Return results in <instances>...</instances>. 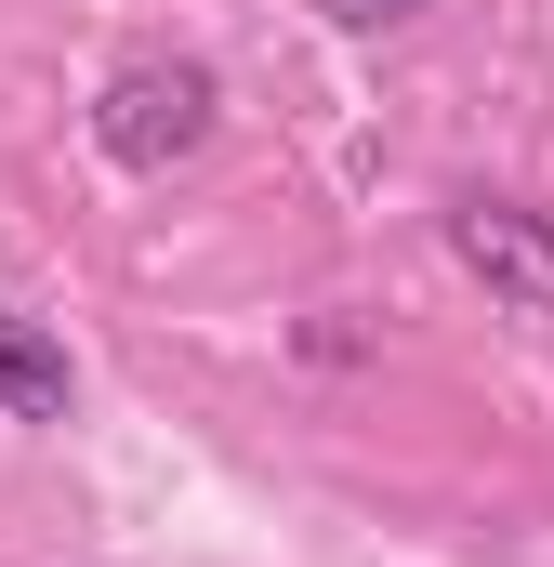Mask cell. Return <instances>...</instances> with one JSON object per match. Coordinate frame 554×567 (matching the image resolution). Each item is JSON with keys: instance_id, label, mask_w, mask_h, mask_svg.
I'll return each instance as SVG.
<instances>
[{"instance_id": "6da1fadb", "label": "cell", "mask_w": 554, "mask_h": 567, "mask_svg": "<svg viewBox=\"0 0 554 567\" xmlns=\"http://www.w3.org/2000/svg\"><path fill=\"white\" fill-rule=\"evenodd\" d=\"M212 66L198 53H133V66H106V93H93V145L120 158V172H172V158H198L212 145Z\"/></svg>"}, {"instance_id": "7a4b0ae2", "label": "cell", "mask_w": 554, "mask_h": 567, "mask_svg": "<svg viewBox=\"0 0 554 567\" xmlns=\"http://www.w3.org/2000/svg\"><path fill=\"white\" fill-rule=\"evenodd\" d=\"M449 265L489 290L502 317H554V212H529V198H462L449 212Z\"/></svg>"}, {"instance_id": "3957f363", "label": "cell", "mask_w": 554, "mask_h": 567, "mask_svg": "<svg viewBox=\"0 0 554 567\" xmlns=\"http://www.w3.org/2000/svg\"><path fill=\"white\" fill-rule=\"evenodd\" d=\"M66 410H80L66 343H53V330H27V317L0 303V423H66Z\"/></svg>"}, {"instance_id": "277c9868", "label": "cell", "mask_w": 554, "mask_h": 567, "mask_svg": "<svg viewBox=\"0 0 554 567\" xmlns=\"http://www.w3.org/2000/svg\"><path fill=\"white\" fill-rule=\"evenodd\" d=\"M330 27H410V13H435V0H317Z\"/></svg>"}]
</instances>
